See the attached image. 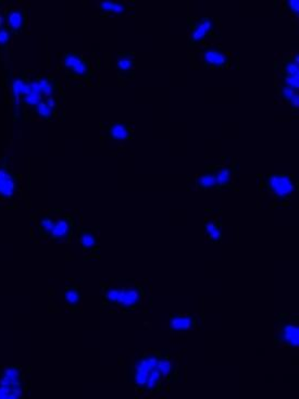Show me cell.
<instances>
[{
  "label": "cell",
  "mask_w": 299,
  "mask_h": 399,
  "mask_svg": "<svg viewBox=\"0 0 299 399\" xmlns=\"http://www.w3.org/2000/svg\"><path fill=\"white\" fill-rule=\"evenodd\" d=\"M117 70L120 76L125 78H133L135 72V59L127 54L117 59Z\"/></svg>",
  "instance_id": "18"
},
{
  "label": "cell",
  "mask_w": 299,
  "mask_h": 399,
  "mask_svg": "<svg viewBox=\"0 0 299 399\" xmlns=\"http://www.w3.org/2000/svg\"><path fill=\"white\" fill-rule=\"evenodd\" d=\"M218 29V23L214 18L202 17L196 20H192L190 24V45L200 44L204 39L212 36Z\"/></svg>",
  "instance_id": "8"
},
{
  "label": "cell",
  "mask_w": 299,
  "mask_h": 399,
  "mask_svg": "<svg viewBox=\"0 0 299 399\" xmlns=\"http://www.w3.org/2000/svg\"><path fill=\"white\" fill-rule=\"evenodd\" d=\"M197 320L192 314H171L169 329L172 332H188L195 329Z\"/></svg>",
  "instance_id": "13"
},
{
  "label": "cell",
  "mask_w": 299,
  "mask_h": 399,
  "mask_svg": "<svg viewBox=\"0 0 299 399\" xmlns=\"http://www.w3.org/2000/svg\"><path fill=\"white\" fill-rule=\"evenodd\" d=\"M263 186L277 202L290 200L298 188L297 178L284 173L269 174L263 181Z\"/></svg>",
  "instance_id": "5"
},
{
  "label": "cell",
  "mask_w": 299,
  "mask_h": 399,
  "mask_svg": "<svg viewBox=\"0 0 299 399\" xmlns=\"http://www.w3.org/2000/svg\"><path fill=\"white\" fill-rule=\"evenodd\" d=\"M6 19H7L8 25L15 31H20L25 27V13L20 8H11L8 10L6 13Z\"/></svg>",
  "instance_id": "19"
},
{
  "label": "cell",
  "mask_w": 299,
  "mask_h": 399,
  "mask_svg": "<svg viewBox=\"0 0 299 399\" xmlns=\"http://www.w3.org/2000/svg\"><path fill=\"white\" fill-rule=\"evenodd\" d=\"M147 292L143 285L133 280L105 285L102 300L107 306L116 307L125 312H135L146 302Z\"/></svg>",
  "instance_id": "2"
},
{
  "label": "cell",
  "mask_w": 299,
  "mask_h": 399,
  "mask_svg": "<svg viewBox=\"0 0 299 399\" xmlns=\"http://www.w3.org/2000/svg\"><path fill=\"white\" fill-rule=\"evenodd\" d=\"M133 125L127 122L117 121L108 125L106 129V134L108 139L112 141H127L132 139L133 135Z\"/></svg>",
  "instance_id": "12"
},
{
  "label": "cell",
  "mask_w": 299,
  "mask_h": 399,
  "mask_svg": "<svg viewBox=\"0 0 299 399\" xmlns=\"http://www.w3.org/2000/svg\"><path fill=\"white\" fill-rule=\"evenodd\" d=\"M202 64L211 68H226L232 64V58L221 46L209 45L200 50Z\"/></svg>",
  "instance_id": "9"
},
{
  "label": "cell",
  "mask_w": 299,
  "mask_h": 399,
  "mask_svg": "<svg viewBox=\"0 0 299 399\" xmlns=\"http://www.w3.org/2000/svg\"><path fill=\"white\" fill-rule=\"evenodd\" d=\"M22 393V372L19 368H8L0 374V398H20Z\"/></svg>",
  "instance_id": "6"
},
{
  "label": "cell",
  "mask_w": 299,
  "mask_h": 399,
  "mask_svg": "<svg viewBox=\"0 0 299 399\" xmlns=\"http://www.w3.org/2000/svg\"><path fill=\"white\" fill-rule=\"evenodd\" d=\"M78 239L82 249L85 253H95L98 251L97 234L92 230L82 227L78 232Z\"/></svg>",
  "instance_id": "16"
},
{
  "label": "cell",
  "mask_w": 299,
  "mask_h": 399,
  "mask_svg": "<svg viewBox=\"0 0 299 399\" xmlns=\"http://www.w3.org/2000/svg\"><path fill=\"white\" fill-rule=\"evenodd\" d=\"M275 345L284 349H297L299 344L298 316L280 314L275 322Z\"/></svg>",
  "instance_id": "4"
},
{
  "label": "cell",
  "mask_w": 299,
  "mask_h": 399,
  "mask_svg": "<svg viewBox=\"0 0 299 399\" xmlns=\"http://www.w3.org/2000/svg\"><path fill=\"white\" fill-rule=\"evenodd\" d=\"M97 6L100 11L115 15H125L129 11V6L125 1H99Z\"/></svg>",
  "instance_id": "20"
},
{
  "label": "cell",
  "mask_w": 299,
  "mask_h": 399,
  "mask_svg": "<svg viewBox=\"0 0 299 399\" xmlns=\"http://www.w3.org/2000/svg\"><path fill=\"white\" fill-rule=\"evenodd\" d=\"M282 84L291 86L294 90H298V54L295 52L283 61Z\"/></svg>",
  "instance_id": "11"
},
{
  "label": "cell",
  "mask_w": 299,
  "mask_h": 399,
  "mask_svg": "<svg viewBox=\"0 0 299 399\" xmlns=\"http://www.w3.org/2000/svg\"><path fill=\"white\" fill-rule=\"evenodd\" d=\"M64 62L71 76L84 78V80H88L92 76V64L85 55L76 52V51H68L64 55Z\"/></svg>",
  "instance_id": "7"
},
{
  "label": "cell",
  "mask_w": 299,
  "mask_h": 399,
  "mask_svg": "<svg viewBox=\"0 0 299 399\" xmlns=\"http://www.w3.org/2000/svg\"><path fill=\"white\" fill-rule=\"evenodd\" d=\"M198 190H207L216 188V166H208L204 173L196 181Z\"/></svg>",
  "instance_id": "17"
},
{
  "label": "cell",
  "mask_w": 299,
  "mask_h": 399,
  "mask_svg": "<svg viewBox=\"0 0 299 399\" xmlns=\"http://www.w3.org/2000/svg\"><path fill=\"white\" fill-rule=\"evenodd\" d=\"M18 190V178L9 167L6 164L0 166V200H13Z\"/></svg>",
  "instance_id": "10"
},
{
  "label": "cell",
  "mask_w": 299,
  "mask_h": 399,
  "mask_svg": "<svg viewBox=\"0 0 299 399\" xmlns=\"http://www.w3.org/2000/svg\"><path fill=\"white\" fill-rule=\"evenodd\" d=\"M130 375L137 392L158 394L174 379L173 361L165 351H146L135 358Z\"/></svg>",
  "instance_id": "1"
},
{
  "label": "cell",
  "mask_w": 299,
  "mask_h": 399,
  "mask_svg": "<svg viewBox=\"0 0 299 399\" xmlns=\"http://www.w3.org/2000/svg\"><path fill=\"white\" fill-rule=\"evenodd\" d=\"M81 300H82V293L76 285H71L64 290V302L71 308L80 306Z\"/></svg>",
  "instance_id": "21"
},
{
  "label": "cell",
  "mask_w": 299,
  "mask_h": 399,
  "mask_svg": "<svg viewBox=\"0 0 299 399\" xmlns=\"http://www.w3.org/2000/svg\"><path fill=\"white\" fill-rule=\"evenodd\" d=\"M204 234L207 239L211 243H220L223 237L222 231V221L216 214H212L204 219Z\"/></svg>",
  "instance_id": "14"
},
{
  "label": "cell",
  "mask_w": 299,
  "mask_h": 399,
  "mask_svg": "<svg viewBox=\"0 0 299 399\" xmlns=\"http://www.w3.org/2000/svg\"><path fill=\"white\" fill-rule=\"evenodd\" d=\"M236 169L235 164H225V166H216V188L221 190L222 188L233 184L235 178Z\"/></svg>",
  "instance_id": "15"
},
{
  "label": "cell",
  "mask_w": 299,
  "mask_h": 399,
  "mask_svg": "<svg viewBox=\"0 0 299 399\" xmlns=\"http://www.w3.org/2000/svg\"><path fill=\"white\" fill-rule=\"evenodd\" d=\"M76 222L74 218L68 214L56 216V214H44L39 223V232L45 239L53 241H67L74 234Z\"/></svg>",
  "instance_id": "3"
},
{
  "label": "cell",
  "mask_w": 299,
  "mask_h": 399,
  "mask_svg": "<svg viewBox=\"0 0 299 399\" xmlns=\"http://www.w3.org/2000/svg\"><path fill=\"white\" fill-rule=\"evenodd\" d=\"M283 8H284L286 11H288V13H292L293 15H296V17H298V0H286V1H284V3H283Z\"/></svg>",
  "instance_id": "22"
},
{
  "label": "cell",
  "mask_w": 299,
  "mask_h": 399,
  "mask_svg": "<svg viewBox=\"0 0 299 399\" xmlns=\"http://www.w3.org/2000/svg\"><path fill=\"white\" fill-rule=\"evenodd\" d=\"M10 33L6 27L0 29V44H6L9 41Z\"/></svg>",
  "instance_id": "23"
}]
</instances>
